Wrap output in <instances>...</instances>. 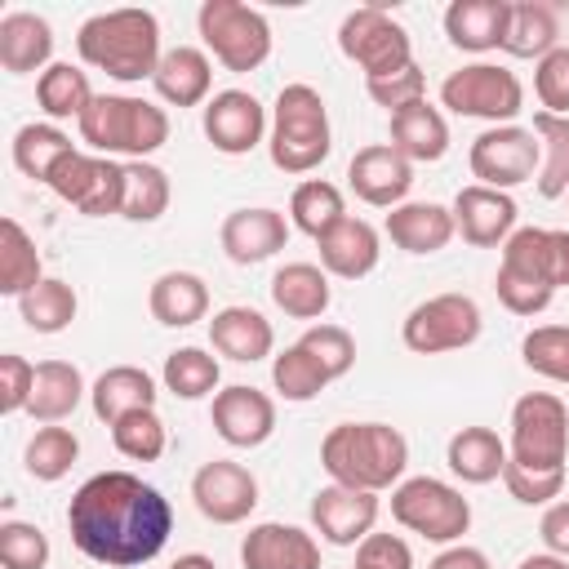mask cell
Segmentation results:
<instances>
[{"mask_svg":"<svg viewBox=\"0 0 569 569\" xmlns=\"http://www.w3.org/2000/svg\"><path fill=\"white\" fill-rule=\"evenodd\" d=\"M67 529L76 551L93 565L133 569L164 551L173 533V507L133 471H98L71 493Z\"/></svg>","mask_w":569,"mask_h":569,"instance_id":"cell-1","label":"cell"},{"mask_svg":"<svg viewBox=\"0 0 569 569\" xmlns=\"http://www.w3.org/2000/svg\"><path fill=\"white\" fill-rule=\"evenodd\" d=\"M320 467L333 485L382 493L405 480L409 440L391 422H338L320 440Z\"/></svg>","mask_w":569,"mask_h":569,"instance_id":"cell-2","label":"cell"},{"mask_svg":"<svg viewBox=\"0 0 569 569\" xmlns=\"http://www.w3.org/2000/svg\"><path fill=\"white\" fill-rule=\"evenodd\" d=\"M76 53L84 67L107 71L120 84L151 80L164 49H160V22L151 9H107L80 22Z\"/></svg>","mask_w":569,"mask_h":569,"instance_id":"cell-3","label":"cell"},{"mask_svg":"<svg viewBox=\"0 0 569 569\" xmlns=\"http://www.w3.org/2000/svg\"><path fill=\"white\" fill-rule=\"evenodd\" d=\"M267 151L280 173H311L329 160L333 133H329V107L320 89L311 84H284L271 107Z\"/></svg>","mask_w":569,"mask_h":569,"instance_id":"cell-4","label":"cell"},{"mask_svg":"<svg viewBox=\"0 0 569 569\" xmlns=\"http://www.w3.org/2000/svg\"><path fill=\"white\" fill-rule=\"evenodd\" d=\"M80 142L93 147V156H129L147 160L169 142V116L164 107L129 93H98L89 111L76 120Z\"/></svg>","mask_w":569,"mask_h":569,"instance_id":"cell-5","label":"cell"},{"mask_svg":"<svg viewBox=\"0 0 569 569\" xmlns=\"http://www.w3.org/2000/svg\"><path fill=\"white\" fill-rule=\"evenodd\" d=\"M391 520L427 542L453 547L471 529V502L462 498L458 485L436 480V476H409L391 489Z\"/></svg>","mask_w":569,"mask_h":569,"instance_id":"cell-6","label":"cell"},{"mask_svg":"<svg viewBox=\"0 0 569 569\" xmlns=\"http://www.w3.org/2000/svg\"><path fill=\"white\" fill-rule=\"evenodd\" d=\"M507 458L529 471H565L569 462V409L551 391H525L511 405Z\"/></svg>","mask_w":569,"mask_h":569,"instance_id":"cell-7","label":"cell"},{"mask_svg":"<svg viewBox=\"0 0 569 569\" xmlns=\"http://www.w3.org/2000/svg\"><path fill=\"white\" fill-rule=\"evenodd\" d=\"M196 31L213 62L227 71H258L271 58V22L240 0H204Z\"/></svg>","mask_w":569,"mask_h":569,"instance_id":"cell-8","label":"cell"},{"mask_svg":"<svg viewBox=\"0 0 569 569\" xmlns=\"http://www.w3.org/2000/svg\"><path fill=\"white\" fill-rule=\"evenodd\" d=\"M440 107H449L453 116L511 124L525 111V84L516 71H507L498 62H471V67H458L445 76Z\"/></svg>","mask_w":569,"mask_h":569,"instance_id":"cell-9","label":"cell"},{"mask_svg":"<svg viewBox=\"0 0 569 569\" xmlns=\"http://www.w3.org/2000/svg\"><path fill=\"white\" fill-rule=\"evenodd\" d=\"M485 316L476 307V298L467 293H436L427 302H418L405 325H400V342L413 356H445V351H462L480 338Z\"/></svg>","mask_w":569,"mask_h":569,"instance_id":"cell-10","label":"cell"},{"mask_svg":"<svg viewBox=\"0 0 569 569\" xmlns=\"http://www.w3.org/2000/svg\"><path fill=\"white\" fill-rule=\"evenodd\" d=\"M338 49L365 71V80L373 76H391L400 67L413 62V40L409 31L378 4H360L338 22Z\"/></svg>","mask_w":569,"mask_h":569,"instance_id":"cell-11","label":"cell"},{"mask_svg":"<svg viewBox=\"0 0 569 569\" xmlns=\"http://www.w3.org/2000/svg\"><path fill=\"white\" fill-rule=\"evenodd\" d=\"M467 164H471V178H476L480 187L511 191V187L538 178L542 142H538L533 129H525V124H489L485 133L471 138Z\"/></svg>","mask_w":569,"mask_h":569,"instance_id":"cell-12","label":"cell"},{"mask_svg":"<svg viewBox=\"0 0 569 569\" xmlns=\"http://www.w3.org/2000/svg\"><path fill=\"white\" fill-rule=\"evenodd\" d=\"M49 191H53L58 200H67L71 209H80L84 218L120 213V204H124V164H116L111 156L71 151V156L53 169Z\"/></svg>","mask_w":569,"mask_h":569,"instance_id":"cell-13","label":"cell"},{"mask_svg":"<svg viewBox=\"0 0 569 569\" xmlns=\"http://www.w3.org/2000/svg\"><path fill=\"white\" fill-rule=\"evenodd\" d=\"M191 498H196V511L204 520H213V525H240L258 507V480H253V471L244 462L213 458V462H204L191 476Z\"/></svg>","mask_w":569,"mask_h":569,"instance_id":"cell-14","label":"cell"},{"mask_svg":"<svg viewBox=\"0 0 569 569\" xmlns=\"http://www.w3.org/2000/svg\"><path fill=\"white\" fill-rule=\"evenodd\" d=\"M502 271H516L542 289L569 284V231L565 227H516L502 244Z\"/></svg>","mask_w":569,"mask_h":569,"instance_id":"cell-15","label":"cell"},{"mask_svg":"<svg viewBox=\"0 0 569 569\" xmlns=\"http://www.w3.org/2000/svg\"><path fill=\"white\" fill-rule=\"evenodd\" d=\"M209 422H213L218 440H227L231 449H258L276 431V400L267 391H258V387L231 382V387H222L213 396Z\"/></svg>","mask_w":569,"mask_h":569,"instance_id":"cell-16","label":"cell"},{"mask_svg":"<svg viewBox=\"0 0 569 569\" xmlns=\"http://www.w3.org/2000/svg\"><path fill=\"white\" fill-rule=\"evenodd\" d=\"M204 138H209V147L213 151H222V156H249L262 138H267V111H262V102L253 98V93H244V89H222V93H213L209 102H204Z\"/></svg>","mask_w":569,"mask_h":569,"instance_id":"cell-17","label":"cell"},{"mask_svg":"<svg viewBox=\"0 0 569 569\" xmlns=\"http://www.w3.org/2000/svg\"><path fill=\"white\" fill-rule=\"evenodd\" d=\"M378 493H365V489H347V485H325L316 489L311 498V529L333 542V547H360L373 525H378Z\"/></svg>","mask_w":569,"mask_h":569,"instance_id":"cell-18","label":"cell"},{"mask_svg":"<svg viewBox=\"0 0 569 569\" xmlns=\"http://www.w3.org/2000/svg\"><path fill=\"white\" fill-rule=\"evenodd\" d=\"M347 187L356 191V200H365L373 209H396V204H405V196L413 187V164L391 142H369L351 156Z\"/></svg>","mask_w":569,"mask_h":569,"instance_id":"cell-19","label":"cell"},{"mask_svg":"<svg viewBox=\"0 0 569 569\" xmlns=\"http://www.w3.org/2000/svg\"><path fill=\"white\" fill-rule=\"evenodd\" d=\"M449 209H453V231L476 249L507 244L511 231H516V218H520L511 191H493V187H480V182L462 187Z\"/></svg>","mask_w":569,"mask_h":569,"instance_id":"cell-20","label":"cell"},{"mask_svg":"<svg viewBox=\"0 0 569 569\" xmlns=\"http://www.w3.org/2000/svg\"><path fill=\"white\" fill-rule=\"evenodd\" d=\"M218 244L222 253L236 262V267H253V262H267L276 258L284 244H289V218L280 209H231L218 227Z\"/></svg>","mask_w":569,"mask_h":569,"instance_id":"cell-21","label":"cell"},{"mask_svg":"<svg viewBox=\"0 0 569 569\" xmlns=\"http://www.w3.org/2000/svg\"><path fill=\"white\" fill-rule=\"evenodd\" d=\"M244 569H320V542L316 533L280 520H262L240 542Z\"/></svg>","mask_w":569,"mask_h":569,"instance_id":"cell-22","label":"cell"},{"mask_svg":"<svg viewBox=\"0 0 569 569\" xmlns=\"http://www.w3.org/2000/svg\"><path fill=\"white\" fill-rule=\"evenodd\" d=\"M151 84L169 107H204L209 89H213V62L196 44H173V49H164Z\"/></svg>","mask_w":569,"mask_h":569,"instance_id":"cell-23","label":"cell"},{"mask_svg":"<svg viewBox=\"0 0 569 569\" xmlns=\"http://www.w3.org/2000/svg\"><path fill=\"white\" fill-rule=\"evenodd\" d=\"M387 236L405 253H440L458 231H453V209L436 200H405L387 213Z\"/></svg>","mask_w":569,"mask_h":569,"instance_id":"cell-24","label":"cell"},{"mask_svg":"<svg viewBox=\"0 0 569 569\" xmlns=\"http://www.w3.org/2000/svg\"><path fill=\"white\" fill-rule=\"evenodd\" d=\"M209 342L218 356L236 360V365H253V360H267L271 347H276V329L262 311L253 307H222L213 311L209 320Z\"/></svg>","mask_w":569,"mask_h":569,"instance_id":"cell-25","label":"cell"},{"mask_svg":"<svg viewBox=\"0 0 569 569\" xmlns=\"http://www.w3.org/2000/svg\"><path fill=\"white\" fill-rule=\"evenodd\" d=\"M511 18V0H453L445 9V36L462 53H489L502 49Z\"/></svg>","mask_w":569,"mask_h":569,"instance_id":"cell-26","label":"cell"},{"mask_svg":"<svg viewBox=\"0 0 569 569\" xmlns=\"http://www.w3.org/2000/svg\"><path fill=\"white\" fill-rule=\"evenodd\" d=\"M53 27L31 13V9H13L0 18V67L9 76H27V71H44L53 67Z\"/></svg>","mask_w":569,"mask_h":569,"instance_id":"cell-27","label":"cell"},{"mask_svg":"<svg viewBox=\"0 0 569 569\" xmlns=\"http://www.w3.org/2000/svg\"><path fill=\"white\" fill-rule=\"evenodd\" d=\"M316 244H320V267L329 276H338V280H365L382 258V240L365 218H342Z\"/></svg>","mask_w":569,"mask_h":569,"instance_id":"cell-28","label":"cell"},{"mask_svg":"<svg viewBox=\"0 0 569 569\" xmlns=\"http://www.w3.org/2000/svg\"><path fill=\"white\" fill-rule=\"evenodd\" d=\"M391 147L409 160V164H436L449 151V124L445 111L422 102H409L400 111H391Z\"/></svg>","mask_w":569,"mask_h":569,"instance_id":"cell-29","label":"cell"},{"mask_svg":"<svg viewBox=\"0 0 569 569\" xmlns=\"http://www.w3.org/2000/svg\"><path fill=\"white\" fill-rule=\"evenodd\" d=\"M151 320L164 329H187L209 316V284L196 271H160L147 289Z\"/></svg>","mask_w":569,"mask_h":569,"instance_id":"cell-30","label":"cell"},{"mask_svg":"<svg viewBox=\"0 0 569 569\" xmlns=\"http://www.w3.org/2000/svg\"><path fill=\"white\" fill-rule=\"evenodd\" d=\"M89 405L98 422H120L124 413L138 409H156V378L138 365H111L107 373H98V382L89 387Z\"/></svg>","mask_w":569,"mask_h":569,"instance_id":"cell-31","label":"cell"},{"mask_svg":"<svg viewBox=\"0 0 569 569\" xmlns=\"http://www.w3.org/2000/svg\"><path fill=\"white\" fill-rule=\"evenodd\" d=\"M445 462L462 485H489V480H502L507 445L493 427H462V431L449 436Z\"/></svg>","mask_w":569,"mask_h":569,"instance_id":"cell-32","label":"cell"},{"mask_svg":"<svg viewBox=\"0 0 569 569\" xmlns=\"http://www.w3.org/2000/svg\"><path fill=\"white\" fill-rule=\"evenodd\" d=\"M271 302L293 320H320L333 302L329 271L316 267V262H284L271 276Z\"/></svg>","mask_w":569,"mask_h":569,"instance_id":"cell-33","label":"cell"},{"mask_svg":"<svg viewBox=\"0 0 569 569\" xmlns=\"http://www.w3.org/2000/svg\"><path fill=\"white\" fill-rule=\"evenodd\" d=\"M89 396V387H84V373L71 365V360H40L36 365V387H31V405H27V413L36 418V422H62V418H71L76 409H80V400Z\"/></svg>","mask_w":569,"mask_h":569,"instance_id":"cell-34","label":"cell"},{"mask_svg":"<svg viewBox=\"0 0 569 569\" xmlns=\"http://www.w3.org/2000/svg\"><path fill=\"white\" fill-rule=\"evenodd\" d=\"M560 44V18L551 4L542 0H516L511 18H507V36H502V53L511 58H547Z\"/></svg>","mask_w":569,"mask_h":569,"instance_id":"cell-35","label":"cell"},{"mask_svg":"<svg viewBox=\"0 0 569 569\" xmlns=\"http://www.w3.org/2000/svg\"><path fill=\"white\" fill-rule=\"evenodd\" d=\"M93 98H98V93H93L89 76H84L80 67H71V62H53V67H44V71L36 76V102H40V111H44L53 124H58V120H80Z\"/></svg>","mask_w":569,"mask_h":569,"instance_id":"cell-36","label":"cell"},{"mask_svg":"<svg viewBox=\"0 0 569 569\" xmlns=\"http://www.w3.org/2000/svg\"><path fill=\"white\" fill-rule=\"evenodd\" d=\"M71 151H80V147H76L53 120H44V124H22V129L13 133V164H18V173H27V178H36V182H44V187H49L53 169H58Z\"/></svg>","mask_w":569,"mask_h":569,"instance_id":"cell-37","label":"cell"},{"mask_svg":"<svg viewBox=\"0 0 569 569\" xmlns=\"http://www.w3.org/2000/svg\"><path fill=\"white\" fill-rule=\"evenodd\" d=\"M342 218H351V213H347V200H342V191H338L333 182L307 178V182L293 187V196H289V222H293L302 236L325 240Z\"/></svg>","mask_w":569,"mask_h":569,"instance_id":"cell-38","label":"cell"},{"mask_svg":"<svg viewBox=\"0 0 569 569\" xmlns=\"http://www.w3.org/2000/svg\"><path fill=\"white\" fill-rule=\"evenodd\" d=\"M40 280H44V267H40L36 240L22 231L18 218H0V293L4 298H22Z\"/></svg>","mask_w":569,"mask_h":569,"instance_id":"cell-39","label":"cell"},{"mask_svg":"<svg viewBox=\"0 0 569 569\" xmlns=\"http://www.w3.org/2000/svg\"><path fill=\"white\" fill-rule=\"evenodd\" d=\"M529 129L542 142V164H538V178H533L538 182V196L542 200L569 196V116L538 111Z\"/></svg>","mask_w":569,"mask_h":569,"instance_id":"cell-40","label":"cell"},{"mask_svg":"<svg viewBox=\"0 0 569 569\" xmlns=\"http://www.w3.org/2000/svg\"><path fill=\"white\" fill-rule=\"evenodd\" d=\"M160 382H164V391L178 396V400H204V396H218L222 365H218L204 347H178V351L164 356Z\"/></svg>","mask_w":569,"mask_h":569,"instance_id":"cell-41","label":"cell"},{"mask_svg":"<svg viewBox=\"0 0 569 569\" xmlns=\"http://www.w3.org/2000/svg\"><path fill=\"white\" fill-rule=\"evenodd\" d=\"M76 458H80V440H76L71 427H58V422L36 427V436H31L27 449H22V467H27V476L40 480V485L62 480V476L76 467Z\"/></svg>","mask_w":569,"mask_h":569,"instance_id":"cell-42","label":"cell"},{"mask_svg":"<svg viewBox=\"0 0 569 569\" xmlns=\"http://www.w3.org/2000/svg\"><path fill=\"white\" fill-rule=\"evenodd\" d=\"M173 200V187H169V173L151 160H129L124 164V204H120V218L129 222H156Z\"/></svg>","mask_w":569,"mask_h":569,"instance_id":"cell-43","label":"cell"},{"mask_svg":"<svg viewBox=\"0 0 569 569\" xmlns=\"http://www.w3.org/2000/svg\"><path fill=\"white\" fill-rule=\"evenodd\" d=\"M76 307H80L76 289L67 280H58V276H44L31 293L18 298V316H22V325L31 333H62L76 320Z\"/></svg>","mask_w":569,"mask_h":569,"instance_id":"cell-44","label":"cell"},{"mask_svg":"<svg viewBox=\"0 0 569 569\" xmlns=\"http://www.w3.org/2000/svg\"><path fill=\"white\" fill-rule=\"evenodd\" d=\"M329 382H333V378H329V373L316 365V356L302 351L298 342L271 356V387H276V396L289 400V405H307V400H316Z\"/></svg>","mask_w":569,"mask_h":569,"instance_id":"cell-45","label":"cell"},{"mask_svg":"<svg viewBox=\"0 0 569 569\" xmlns=\"http://www.w3.org/2000/svg\"><path fill=\"white\" fill-rule=\"evenodd\" d=\"M520 360L538 378L569 387V325H533L520 338Z\"/></svg>","mask_w":569,"mask_h":569,"instance_id":"cell-46","label":"cell"},{"mask_svg":"<svg viewBox=\"0 0 569 569\" xmlns=\"http://www.w3.org/2000/svg\"><path fill=\"white\" fill-rule=\"evenodd\" d=\"M111 445L129 462H156L169 449V431L156 409H138V413H124L120 422H111Z\"/></svg>","mask_w":569,"mask_h":569,"instance_id":"cell-47","label":"cell"},{"mask_svg":"<svg viewBox=\"0 0 569 569\" xmlns=\"http://www.w3.org/2000/svg\"><path fill=\"white\" fill-rule=\"evenodd\" d=\"M0 565L4 569H44L49 565V538L31 520H4L0 525Z\"/></svg>","mask_w":569,"mask_h":569,"instance_id":"cell-48","label":"cell"},{"mask_svg":"<svg viewBox=\"0 0 569 569\" xmlns=\"http://www.w3.org/2000/svg\"><path fill=\"white\" fill-rule=\"evenodd\" d=\"M298 347L311 351L316 365H320L329 378H342V373H351V365H356V338H351L342 325H311V329L298 338Z\"/></svg>","mask_w":569,"mask_h":569,"instance_id":"cell-49","label":"cell"},{"mask_svg":"<svg viewBox=\"0 0 569 569\" xmlns=\"http://www.w3.org/2000/svg\"><path fill=\"white\" fill-rule=\"evenodd\" d=\"M502 485L520 507H551L565 493V471H529L520 462L507 458L502 467Z\"/></svg>","mask_w":569,"mask_h":569,"instance_id":"cell-50","label":"cell"},{"mask_svg":"<svg viewBox=\"0 0 569 569\" xmlns=\"http://www.w3.org/2000/svg\"><path fill=\"white\" fill-rule=\"evenodd\" d=\"M533 93H538L542 111L569 116V44H556L547 58H538V67H533Z\"/></svg>","mask_w":569,"mask_h":569,"instance_id":"cell-51","label":"cell"},{"mask_svg":"<svg viewBox=\"0 0 569 569\" xmlns=\"http://www.w3.org/2000/svg\"><path fill=\"white\" fill-rule=\"evenodd\" d=\"M365 89H369V98H373L378 107L400 111V107L427 98V76H422L418 62H409V67H400V71H391V76H373V80H365Z\"/></svg>","mask_w":569,"mask_h":569,"instance_id":"cell-52","label":"cell"},{"mask_svg":"<svg viewBox=\"0 0 569 569\" xmlns=\"http://www.w3.org/2000/svg\"><path fill=\"white\" fill-rule=\"evenodd\" d=\"M31 387H36V365L18 351L0 356V413H22L31 405Z\"/></svg>","mask_w":569,"mask_h":569,"instance_id":"cell-53","label":"cell"},{"mask_svg":"<svg viewBox=\"0 0 569 569\" xmlns=\"http://www.w3.org/2000/svg\"><path fill=\"white\" fill-rule=\"evenodd\" d=\"M351 569H413V551L396 533H369L356 547V565Z\"/></svg>","mask_w":569,"mask_h":569,"instance_id":"cell-54","label":"cell"},{"mask_svg":"<svg viewBox=\"0 0 569 569\" xmlns=\"http://www.w3.org/2000/svg\"><path fill=\"white\" fill-rule=\"evenodd\" d=\"M538 533H542V547L551 556H565L569 560V498H556L551 507H542Z\"/></svg>","mask_w":569,"mask_h":569,"instance_id":"cell-55","label":"cell"},{"mask_svg":"<svg viewBox=\"0 0 569 569\" xmlns=\"http://www.w3.org/2000/svg\"><path fill=\"white\" fill-rule=\"evenodd\" d=\"M427 569H493L489 565V556L480 551V547H467V542H453V547H445Z\"/></svg>","mask_w":569,"mask_h":569,"instance_id":"cell-56","label":"cell"},{"mask_svg":"<svg viewBox=\"0 0 569 569\" xmlns=\"http://www.w3.org/2000/svg\"><path fill=\"white\" fill-rule=\"evenodd\" d=\"M516 569H569V560H565V556H551V551H533V556H525Z\"/></svg>","mask_w":569,"mask_h":569,"instance_id":"cell-57","label":"cell"},{"mask_svg":"<svg viewBox=\"0 0 569 569\" xmlns=\"http://www.w3.org/2000/svg\"><path fill=\"white\" fill-rule=\"evenodd\" d=\"M169 569H218L209 556H200V551H187V556H178Z\"/></svg>","mask_w":569,"mask_h":569,"instance_id":"cell-58","label":"cell"}]
</instances>
